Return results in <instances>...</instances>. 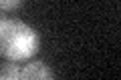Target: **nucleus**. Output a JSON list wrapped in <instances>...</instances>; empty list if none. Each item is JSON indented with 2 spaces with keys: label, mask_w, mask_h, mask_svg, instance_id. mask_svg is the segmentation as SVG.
Listing matches in <instances>:
<instances>
[{
  "label": "nucleus",
  "mask_w": 121,
  "mask_h": 80,
  "mask_svg": "<svg viewBox=\"0 0 121 80\" xmlns=\"http://www.w3.org/2000/svg\"><path fill=\"white\" fill-rule=\"evenodd\" d=\"M39 50V36L30 26L20 20L0 18V56L22 62L36 54Z\"/></svg>",
  "instance_id": "nucleus-1"
},
{
  "label": "nucleus",
  "mask_w": 121,
  "mask_h": 80,
  "mask_svg": "<svg viewBox=\"0 0 121 80\" xmlns=\"http://www.w3.org/2000/svg\"><path fill=\"white\" fill-rule=\"evenodd\" d=\"M18 78L22 80H44L52 78V70L48 66H44L43 62H28L24 66H18Z\"/></svg>",
  "instance_id": "nucleus-2"
},
{
  "label": "nucleus",
  "mask_w": 121,
  "mask_h": 80,
  "mask_svg": "<svg viewBox=\"0 0 121 80\" xmlns=\"http://www.w3.org/2000/svg\"><path fill=\"white\" fill-rule=\"evenodd\" d=\"M18 78V66L16 64H6L0 68V80H16Z\"/></svg>",
  "instance_id": "nucleus-3"
},
{
  "label": "nucleus",
  "mask_w": 121,
  "mask_h": 80,
  "mask_svg": "<svg viewBox=\"0 0 121 80\" xmlns=\"http://www.w3.org/2000/svg\"><path fill=\"white\" fill-rule=\"evenodd\" d=\"M22 4V0H0V12H8V10H14Z\"/></svg>",
  "instance_id": "nucleus-4"
}]
</instances>
